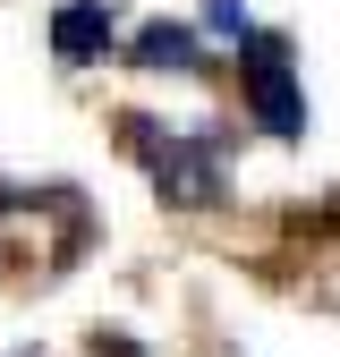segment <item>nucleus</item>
Returning a JSON list of instances; mask_svg holds the SVG:
<instances>
[{
  "mask_svg": "<svg viewBox=\"0 0 340 357\" xmlns=\"http://www.w3.org/2000/svg\"><path fill=\"white\" fill-rule=\"evenodd\" d=\"M119 145L145 162L153 196H162V204H179V213H212V204L230 196V128H222V119L170 128V119L128 111V119H119Z\"/></svg>",
  "mask_w": 340,
  "mask_h": 357,
  "instance_id": "1",
  "label": "nucleus"
},
{
  "mask_svg": "<svg viewBox=\"0 0 340 357\" xmlns=\"http://www.w3.org/2000/svg\"><path fill=\"white\" fill-rule=\"evenodd\" d=\"M238 111H247V128H264L272 145H298L315 128V102H307V77H298L289 34H264V26H255L238 43Z\"/></svg>",
  "mask_w": 340,
  "mask_h": 357,
  "instance_id": "2",
  "label": "nucleus"
},
{
  "mask_svg": "<svg viewBox=\"0 0 340 357\" xmlns=\"http://www.w3.org/2000/svg\"><path fill=\"white\" fill-rule=\"evenodd\" d=\"M52 60L60 68L119 60V9H111V0H60V9H52Z\"/></svg>",
  "mask_w": 340,
  "mask_h": 357,
  "instance_id": "3",
  "label": "nucleus"
},
{
  "mask_svg": "<svg viewBox=\"0 0 340 357\" xmlns=\"http://www.w3.org/2000/svg\"><path fill=\"white\" fill-rule=\"evenodd\" d=\"M119 60H128V68H145V77H196V68H204V34H196V26L153 17V26H137V43H128Z\"/></svg>",
  "mask_w": 340,
  "mask_h": 357,
  "instance_id": "4",
  "label": "nucleus"
},
{
  "mask_svg": "<svg viewBox=\"0 0 340 357\" xmlns=\"http://www.w3.org/2000/svg\"><path fill=\"white\" fill-rule=\"evenodd\" d=\"M196 34H204V43H230V52H238V43L255 34V9H247V0H204Z\"/></svg>",
  "mask_w": 340,
  "mask_h": 357,
  "instance_id": "5",
  "label": "nucleus"
},
{
  "mask_svg": "<svg viewBox=\"0 0 340 357\" xmlns=\"http://www.w3.org/2000/svg\"><path fill=\"white\" fill-rule=\"evenodd\" d=\"M85 349H94V357H153V349H145V340H128V332H119V324H111V332H94V340H85Z\"/></svg>",
  "mask_w": 340,
  "mask_h": 357,
  "instance_id": "6",
  "label": "nucleus"
},
{
  "mask_svg": "<svg viewBox=\"0 0 340 357\" xmlns=\"http://www.w3.org/2000/svg\"><path fill=\"white\" fill-rule=\"evenodd\" d=\"M9 357H34V349H9Z\"/></svg>",
  "mask_w": 340,
  "mask_h": 357,
  "instance_id": "7",
  "label": "nucleus"
}]
</instances>
